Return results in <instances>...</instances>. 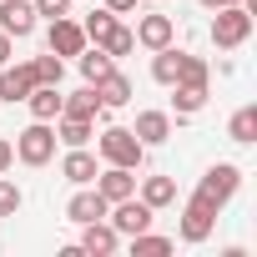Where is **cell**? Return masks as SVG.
<instances>
[{
  "label": "cell",
  "mask_w": 257,
  "mask_h": 257,
  "mask_svg": "<svg viewBox=\"0 0 257 257\" xmlns=\"http://www.w3.org/2000/svg\"><path fill=\"white\" fill-rule=\"evenodd\" d=\"M21 207H26V192H21L6 172H0V217H16Z\"/></svg>",
  "instance_id": "obj_30"
},
{
  "label": "cell",
  "mask_w": 257,
  "mask_h": 257,
  "mask_svg": "<svg viewBox=\"0 0 257 257\" xmlns=\"http://www.w3.org/2000/svg\"><path fill=\"white\" fill-rule=\"evenodd\" d=\"M31 66H36V81H41V86H61V81H66V61H61L56 51H46V56H36Z\"/></svg>",
  "instance_id": "obj_28"
},
{
  "label": "cell",
  "mask_w": 257,
  "mask_h": 257,
  "mask_svg": "<svg viewBox=\"0 0 257 257\" xmlns=\"http://www.w3.org/2000/svg\"><path fill=\"white\" fill-rule=\"evenodd\" d=\"M76 66H81V76H86V86H96V81H101L106 71H116V61H111V56H106L101 46H86V51L76 56Z\"/></svg>",
  "instance_id": "obj_22"
},
{
  "label": "cell",
  "mask_w": 257,
  "mask_h": 257,
  "mask_svg": "<svg viewBox=\"0 0 257 257\" xmlns=\"http://www.w3.org/2000/svg\"><path fill=\"white\" fill-rule=\"evenodd\" d=\"M111 26H116V16H111L106 6H101V11H91V16L81 21V31H86V41H96V46H101V41L111 36Z\"/></svg>",
  "instance_id": "obj_29"
},
{
  "label": "cell",
  "mask_w": 257,
  "mask_h": 257,
  "mask_svg": "<svg viewBox=\"0 0 257 257\" xmlns=\"http://www.w3.org/2000/svg\"><path fill=\"white\" fill-rule=\"evenodd\" d=\"M202 11H222V6H247V11H257V0H197Z\"/></svg>",
  "instance_id": "obj_32"
},
{
  "label": "cell",
  "mask_w": 257,
  "mask_h": 257,
  "mask_svg": "<svg viewBox=\"0 0 257 257\" xmlns=\"http://www.w3.org/2000/svg\"><path fill=\"white\" fill-rule=\"evenodd\" d=\"M11 167H16V147L0 137V172H11Z\"/></svg>",
  "instance_id": "obj_33"
},
{
  "label": "cell",
  "mask_w": 257,
  "mask_h": 257,
  "mask_svg": "<svg viewBox=\"0 0 257 257\" xmlns=\"http://www.w3.org/2000/svg\"><path fill=\"white\" fill-rule=\"evenodd\" d=\"M106 11H111V16H132L137 0H106Z\"/></svg>",
  "instance_id": "obj_34"
},
{
  "label": "cell",
  "mask_w": 257,
  "mask_h": 257,
  "mask_svg": "<svg viewBox=\"0 0 257 257\" xmlns=\"http://www.w3.org/2000/svg\"><path fill=\"white\" fill-rule=\"evenodd\" d=\"M56 121H31L26 132H16V162L21 167H51L56 162Z\"/></svg>",
  "instance_id": "obj_2"
},
{
  "label": "cell",
  "mask_w": 257,
  "mask_h": 257,
  "mask_svg": "<svg viewBox=\"0 0 257 257\" xmlns=\"http://www.w3.org/2000/svg\"><path fill=\"white\" fill-rule=\"evenodd\" d=\"M152 217H157V212H152L142 197H126V202H111V207H106V222L116 227V237H137V232H147Z\"/></svg>",
  "instance_id": "obj_6"
},
{
  "label": "cell",
  "mask_w": 257,
  "mask_h": 257,
  "mask_svg": "<svg viewBox=\"0 0 257 257\" xmlns=\"http://www.w3.org/2000/svg\"><path fill=\"white\" fill-rule=\"evenodd\" d=\"M101 51H106L111 61H121V56H132V51H137V31H132V26H121V21H116V26H111V36L101 41Z\"/></svg>",
  "instance_id": "obj_27"
},
{
  "label": "cell",
  "mask_w": 257,
  "mask_h": 257,
  "mask_svg": "<svg viewBox=\"0 0 257 257\" xmlns=\"http://www.w3.org/2000/svg\"><path fill=\"white\" fill-rule=\"evenodd\" d=\"M11 56H16V41H11L6 31H0V66H11Z\"/></svg>",
  "instance_id": "obj_35"
},
{
  "label": "cell",
  "mask_w": 257,
  "mask_h": 257,
  "mask_svg": "<svg viewBox=\"0 0 257 257\" xmlns=\"http://www.w3.org/2000/svg\"><path fill=\"white\" fill-rule=\"evenodd\" d=\"M96 96H101V106H106V111H116V106L132 101V81H126L121 71H106V76L96 81Z\"/></svg>",
  "instance_id": "obj_18"
},
{
  "label": "cell",
  "mask_w": 257,
  "mask_h": 257,
  "mask_svg": "<svg viewBox=\"0 0 257 257\" xmlns=\"http://www.w3.org/2000/svg\"><path fill=\"white\" fill-rule=\"evenodd\" d=\"M237 187H242V167L237 162H212L207 172H202V182H197V197H207L217 212L237 197Z\"/></svg>",
  "instance_id": "obj_4"
},
{
  "label": "cell",
  "mask_w": 257,
  "mask_h": 257,
  "mask_svg": "<svg viewBox=\"0 0 257 257\" xmlns=\"http://www.w3.org/2000/svg\"><path fill=\"white\" fill-rule=\"evenodd\" d=\"M106 106H101V96H96V86H81V91H71V96H61V116H81V121H96Z\"/></svg>",
  "instance_id": "obj_16"
},
{
  "label": "cell",
  "mask_w": 257,
  "mask_h": 257,
  "mask_svg": "<svg viewBox=\"0 0 257 257\" xmlns=\"http://www.w3.org/2000/svg\"><path fill=\"white\" fill-rule=\"evenodd\" d=\"M96 152H101L106 167H132V172H142V162H147V147L137 142L132 126H106V132L96 137Z\"/></svg>",
  "instance_id": "obj_1"
},
{
  "label": "cell",
  "mask_w": 257,
  "mask_h": 257,
  "mask_svg": "<svg viewBox=\"0 0 257 257\" xmlns=\"http://www.w3.org/2000/svg\"><path fill=\"white\" fill-rule=\"evenodd\" d=\"M172 247H177V237H162V232H152V227L132 237V257H162V252H172Z\"/></svg>",
  "instance_id": "obj_26"
},
{
  "label": "cell",
  "mask_w": 257,
  "mask_h": 257,
  "mask_svg": "<svg viewBox=\"0 0 257 257\" xmlns=\"http://www.w3.org/2000/svg\"><path fill=\"white\" fill-rule=\"evenodd\" d=\"M96 172H101V162H96L86 147H66V157H61V177H66L71 187H91Z\"/></svg>",
  "instance_id": "obj_13"
},
{
  "label": "cell",
  "mask_w": 257,
  "mask_h": 257,
  "mask_svg": "<svg viewBox=\"0 0 257 257\" xmlns=\"http://www.w3.org/2000/svg\"><path fill=\"white\" fill-rule=\"evenodd\" d=\"M36 6L31 0H0V31H6L11 41H26L31 31H36Z\"/></svg>",
  "instance_id": "obj_8"
},
{
  "label": "cell",
  "mask_w": 257,
  "mask_h": 257,
  "mask_svg": "<svg viewBox=\"0 0 257 257\" xmlns=\"http://www.w3.org/2000/svg\"><path fill=\"white\" fill-rule=\"evenodd\" d=\"M177 71H182V51H177V46L152 51V81H157V86H177Z\"/></svg>",
  "instance_id": "obj_21"
},
{
  "label": "cell",
  "mask_w": 257,
  "mask_h": 257,
  "mask_svg": "<svg viewBox=\"0 0 257 257\" xmlns=\"http://www.w3.org/2000/svg\"><path fill=\"white\" fill-rule=\"evenodd\" d=\"M36 6V16H46V21H56V16H71V0H31Z\"/></svg>",
  "instance_id": "obj_31"
},
{
  "label": "cell",
  "mask_w": 257,
  "mask_h": 257,
  "mask_svg": "<svg viewBox=\"0 0 257 257\" xmlns=\"http://www.w3.org/2000/svg\"><path fill=\"white\" fill-rule=\"evenodd\" d=\"M177 41V26H172V16H162V11H147L142 21H137V46H147V51H162V46H172Z\"/></svg>",
  "instance_id": "obj_11"
},
{
  "label": "cell",
  "mask_w": 257,
  "mask_h": 257,
  "mask_svg": "<svg viewBox=\"0 0 257 257\" xmlns=\"http://www.w3.org/2000/svg\"><path fill=\"white\" fill-rule=\"evenodd\" d=\"M106 197L96 192V187H76V197L66 202V222H76V227H86V222H101L106 217Z\"/></svg>",
  "instance_id": "obj_12"
},
{
  "label": "cell",
  "mask_w": 257,
  "mask_h": 257,
  "mask_svg": "<svg viewBox=\"0 0 257 257\" xmlns=\"http://www.w3.org/2000/svg\"><path fill=\"white\" fill-rule=\"evenodd\" d=\"M76 247H81L86 257H111V252L121 247V237H116V227L101 217V222H86V227H81V242H76Z\"/></svg>",
  "instance_id": "obj_14"
},
{
  "label": "cell",
  "mask_w": 257,
  "mask_h": 257,
  "mask_svg": "<svg viewBox=\"0 0 257 257\" xmlns=\"http://www.w3.org/2000/svg\"><path fill=\"white\" fill-rule=\"evenodd\" d=\"M212 46L217 51H237V46H247V36H252V11L247 6H222V11H212Z\"/></svg>",
  "instance_id": "obj_3"
},
{
  "label": "cell",
  "mask_w": 257,
  "mask_h": 257,
  "mask_svg": "<svg viewBox=\"0 0 257 257\" xmlns=\"http://www.w3.org/2000/svg\"><path fill=\"white\" fill-rule=\"evenodd\" d=\"M177 86H212V66L192 51H182V71H177Z\"/></svg>",
  "instance_id": "obj_25"
},
{
  "label": "cell",
  "mask_w": 257,
  "mask_h": 257,
  "mask_svg": "<svg viewBox=\"0 0 257 257\" xmlns=\"http://www.w3.org/2000/svg\"><path fill=\"white\" fill-rule=\"evenodd\" d=\"M96 132H91V121H81V116H56V142L61 147H86Z\"/></svg>",
  "instance_id": "obj_23"
},
{
  "label": "cell",
  "mask_w": 257,
  "mask_h": 257,
  "mask_svg": "<svg viewBox=\"0 0 257 257\" xmlns=\"http://www.w3.org/2000/svg\"><path fill=\"white\" fill-rule=\"evenodd\" d=\"M227 137H232L237 147H252V142H257V106H242V111H232V121H227Z\"/></svg>",
  "instance_id": "obj_24"
},
{
  "label": "cell",
  "mask_w": 257,
  "mask_h": 257,
  "mask_svg": "<svg viewBox=\"0 0 257 257\" xmlns=\"http://www.w3.org/2000/svg\"><path fill=\"white\" fill-rule=\"evenodd\" d=\"M137 142L142 147H162V142H172V111H137Z\"/></svg>",
  "instance_id": "obj_15"
},
{
  "label": "cell",
  "mask_w": 257,
  "mask_h": 257,
  "mask_svg": "<svg viewBox=\"0 0 257 257\" xmlns=\"http://www.w3.org/2000/svg\"><path fill=\"white\" fill-rule=\"evenodd\" d=\"M91 41H86V31H81V21H71V16H56L51 21V31H46V51H56L61 61L66 56H81Z\"/></svg>",
  "instance_id": "obj_7"
},
{
  "label": "cell",
  "mask_w": 257,
  "mask_h": 257,
  "mask_svg": "<svg viewBox=\"0 0 257 257\" xmlns=\"http://www.w3.org/2000/svg\"><path fill=\"white\" fill-rule=\"evenodd\" d=\"M137 197H142L152 212H162V207H172V202H177V182H172V177H142Z\"/></svg>",
  "instance_id": "obj_17"
},
{
  "label": "cell",
  "mask_w": 257,
  "mask_h": 257,
  "mask_svg": "<svg viewBox=\"0 0 257 257\" xmlns=\"http://www.w3.org/2000/svg\"><path fill=\"white\" fill-rule=\"evenodd\" d=\"M91 187H96L106 202H126V197H137V172H132V167H101Z\"/></svg>",
  "instance_id": "obj_10"
},
{
  "label": "cell",
  "mask_w": 257,
  "mask_h": 257,
  "mask_svg": "<svg viewBox=\"0 0 257 257\" xmlns=\"http://www.w3.org/2000/svg\"><path fill=\"white\" fill-rule=\"evenodd\" d=\"M217 232V207L207 202V197H187V207H182V227H177V237L182 242H207Z\"/></svg>",
  "instance_id": "obj_5"
},
{
  "label": "cell",
  "mask_w": 257,
  "mask_h": 257,
  "mask_svg": "<svg viewBox=\"0 0 257 257\" xmlns=\"http://www.w3.org/2000/svg\"><path fill=\"white\" fill-rule=\"evenodd\" d=\"M26 106H31V121H56L61 116V86H36L26 96Z\"/></svg>",
  "instance_id": "obj_20"
},
{
  "label": "cell",
  "mask_w": 257,
  "mask_h": 257,
  "mask_svg": "<svg viewBox=\"0 0 257 257\" xmlns=\"http://www.w3.org/2000/svg\"><path fill=\"white\" fill-rule=\"evenodd\" d=\"M167 91H172V116L177 121H187L207 106V86H167Z\"/></svg>",
  "instance_id": "obj_19"
},
{
  "label": "cell",
  "mask_w": 257,
  "mask_h": 257,
  "mask_svg": "<svg viewBox=\"0 0 257 257\" xmlns=\"http://www.w3.org/2000/svg\"><path fill=\"white\" fill-rule=\"evenodd\" d=\"M41 81H36V66L31 61H21V66H0V101H26L31 91H36Z\"/></svg>",
  "instance_id": "obj_9"
}]
</instances>
